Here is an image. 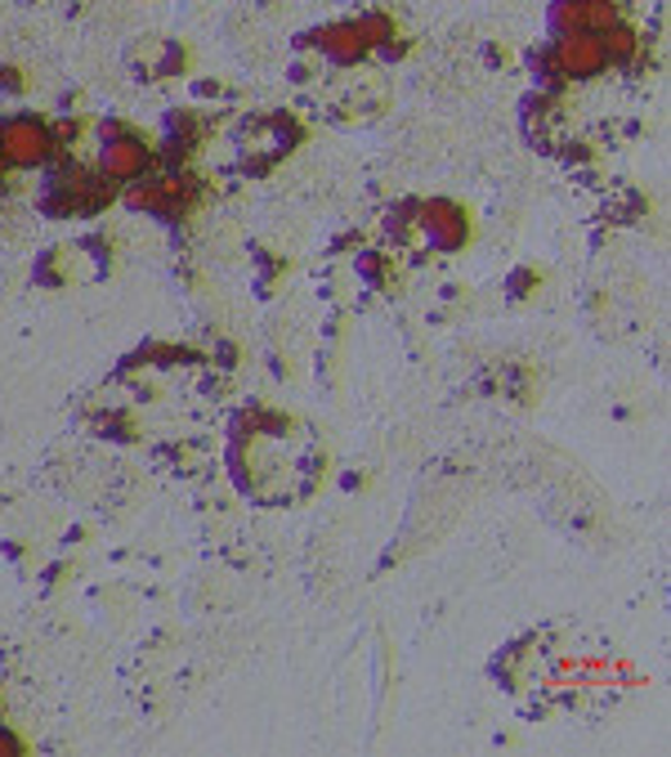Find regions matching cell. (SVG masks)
I'll return each instance as SVG.
<instances>
[{"label":"cell","mask_w":671,"mask_h":757,"mask_svg":"<svg viewBox=\"0 0 671 757\" xmlns=\"http://www.w3.org/2000/svg\"><path fill=\"white\" fill-rule=\"evenodd\" d=\"M55 158V139H50V121H40L32 113L5 117L0 121V166H19V171H36Z\"/></svg>","instance_id":"cell-1"},{"label":"cell","mask_w":671,"mask_h":757,"mask_svg":"<svg viewBox=\"0 0 671 757\" xmlns=\"http://www.w3.org/2000/svg\"><path fill=\"white\" fill-rule=\"evenodd\" d=\"M149 166H153V149H143V139L134 130L99 144V175H108L113 184H134L149 175Z\"/></svg>","instance_id":"cell-2"},{"label":"cell","mask_w":671,"mask_h":757,"mask_svg":"<svg viewBox=\"0 0 671 757\" xmlns=\"http://www.w3.org/2000/svg\"><path fill=\"white\" fill-rule=\"evenodd\" d=\"M551 55H555L560 77H596L604 68V50H600L596 32H578V36L551 40Z\"/></svg>","instance_id":"cell-3"},{"label":"cell","mask_w":671,"mask_h":757,"mask_svg":"<svg viewBox=\"0 0 671 757\" xmlns=\"http://www.w3.org/2000/svg\"><path fill=\"white\" fill-rule=\"evenodd\" d=\"M416 224L425 229V238L435 252H457L466 243V216L452 202H425L416 211Z\"/></svg>","instance_id":"cell-4"},{"label":"cell","mask_w":671,"mask_h":757,"mask_svg":"<svg viewBox=\"0 0 671 757\" xmlns=\"http://www.w3.org/2000/svg\"><path fill=\"white\" fill-rule=\"evenodd\" d=\"M314 50H322L336 68H350L367 55V45L354 32V23H331V27H314Z\"/></svg>","instance_id":"cell-5"},{"label":"cell","mask_w":671,"mask_h":757,"mask_svg":"<svg viewBox=\"0 0 671 757\" xmlns=\"http://www.w3.org/2000/svg\"><path fill=\"white\" fill-rule=\"evenodd\" d=\"M596 40H600V50H604V63H627L632 68V55H636V32L627 27V23H613V27H604V32H596Z\"/></svg>","instance_id":"cell-6"},{"label":"cell","mask_w":671,"mask_h":757,"mask_svg":"<svg viewBox=\"0 0 671 757\" xmlns=\"http://www.w3.org/2000/svg\"><path fill=\"white\" fill-rule=\"evenodd\" d=\"M354 32L363 36L367 50H376L380 40H390V36H395V23H390V14H363V19L354 23Z\"/></svg>","instance_id":"cell-7"},{"label":"cell","mask_w":671,"mask_h":757,"mask_svg":"<svg viewBox=\"0 0 671 757\" xmlns=\"http://www.w3.org/2000/svg\"><path fill=\"white\" fill-rule=\"evenodd\" d=\"M376 55H380V63H399V59L408 55V40H399V36L380 40V45H376Z\"/></svg>","instance_id":"cell-8"},{"label":"cell","mask_w":671,"mask_h":757,"mask_svg":"<svg viewBox=\"0 0 671 757\" xmlns=\"http://www.w3.org/2000/svg\"><path fill=\"white\" fill-rule=\"evenodd\" d=\"M358 273H363L367 282H380V278H386V260H376V252H363V256H358Z\"/></svg>","instance_id":"cell-9"},{"label":"cell","mask_w":671,"mask_h":757,"mask_svg":"<svg viewBox=\"0 0 671 757\" xmlns=\"http://www.w3.org/2000/svg\"><path fill=\"white\" fill-rule=\"evenodd\" d=\"M19 753H23V739L10 726H0V757H19Z\"/></svg>","instance_id":"cell-10"},{"label":"cell","mask_w":671,"mask_h":757,"mask_svg":"<svg viewBox=\"0 0 671 757\" xmlns=\"http://www.w3.org/2000/svg\"><path fill=\"white\" fill-rule=\"evenodd\" d=\"M121 135H130V126H126V121H117V117L99 121V144H108V139H121Z\"/></svg>","instance_id":"cell-11"},{"label":"cell","mask_w":671,"mask_h":757,"mask_svg":"<svg viewBox=\"0 0 671 757\" xmlns=\"http://www.w3.org/2000/svg\"><path fill=\"white\" fill-rule=\"evenodd\" d=\"M184 68V50L179 45H166V55H162V72H179Z\"/></svg>","instance_id":"cell-12"},{"label":"cell","mask_w":671,"mask_h":757,"mask_svg":"<svg viewBox=\"0 0 671 757\" xmlns=\"http://www.w3.org/2000/svg\"><path fill=\"white\" fill-rule=\"evenodd\" d=\"M0 90H10V94L23 90V72L19 68H0Z\"/></svg>","instance_id":"cell-13"}]
</instances>
